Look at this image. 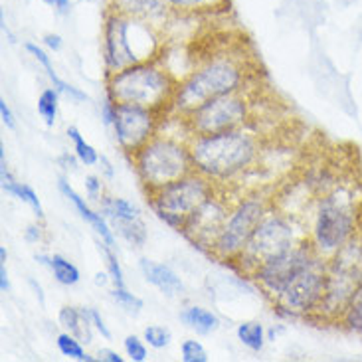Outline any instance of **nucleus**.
Here are the masks:
<instances>
[{"mask_svg":"<svg viewBox=\"0 0 362 362\" xmlns=\"http://www.w3.org/2000/svg\"><path fill=\"white\" fill-rule=\"evenodd\" d=\"M180 323L186 325L196 334H202V337H208V334L216 333L220 329L218 315L212 313L206 307H200V305H190V307L182 309L180 311Z\"/></svg>","mask_w":362,"mask_h":362,"instance_id":"nucleus-21","label":"nucleus"},{"mask_svg":"<svg viewBox=\"0 0 362 362\" xmlns=\"http://www.w3.org/2000/svg\"><path fill=\"white\" fill-rule=\"evenodd\" d=\"M301 240L297 238L293 220L281 212L269 210L264 220L259 222V226L255 228L254 235L245 244L242 254L235 257L234 264L245 275H252L267 259L291 250Z\"/></svg>","mask_w":362,"mask_h":362,"instance_id":"nucleus-9","label":"nucleus"},{"mask_svg":"<svg viewBox=\"0 0 362 362\" xmlns=\"http://www.w3.org/2000/svg\"><path fill=\"white\" fill-rule=\"evenodd\" d=\"M40 2L52 6V8L56 10L58 14H62V16L69 14V10H71V2H69V0H40Z\"/></svg>","mask_w":362,"mask_h":362,"instance_id":"nucleus-40","label":"nucleus"},{"mask_svg":"<svg viewBox=\"0 0 362 362\" xmlns=\"http://www.w3.org/2000/svg\"><path fill=\"white\" fill-rule=\"evenodd\" d=\"M250 68L242 56L216 54L192 69L185 79H180L170 103V111L186 115L204 101L224 93L244 91L250 81Z\"/></svg>","mask_w":362,"mask_h":362,"instance_id":"nucleus-2","label":"nucleus"},{"mask_svg":"<svg viewBox=\"0 0 362 362\" xmlns=\"http://www.w3.org/2000/svg\"><path fill=\"white\" fill-rule=\"evenodd\" d=\"M109 295H111V299H113L119 307H123V309L131 315H139L141 313V309L145 307L143 299L137 297L135 293H131L127 287H113V289L109 291Z\"/></svg>","mask_w":362,"mask_h":362,"instance_id":"nucleus-30","label":"nucleus"},{"mask_svg":"<svg viewBox=\"0 0 362 362\" xmlns=\"http://www.w3.org/2000/svg\"><path fill=\"white\" fill-rule=\"evenodd\" d=\"M107 95L115 103H131L155 109L158 113L170 111L178 81L157 59L139 62L105 76Z\"/></svg>","mask_w":362,"mask_h":362,"instance_id":"nucleus-3","label":"nucleus"},{"mask_svg":"<svg viewBox=\"0 0 362 362\" xmlns=\"http://www.w3.org/2000/svg\"><path fill=\"white\" fill-rule=\"evenodd\" d=\"M319 255L321 254L315 250L311 240H301L291 250H287L284 254L267 259L250 277L254 279L255 284L259 285V289L269 299L275 301L279 295L284 293L285 287L291 284L303 269H307L309 265L313 264Z\"/></svg>","mask_w":362,"mask_h":362,"instance_id":"nucleus-12","label":"nucleus"},{"mask_svg":"<svg viewBox=\"0 0 362 362\" xmlns=\"http://www.w3.org/2000/svg\"><path fill=\"white\" fill-rule=\"evenodd\" d=\"M113 232L131 247H143L147 244V224L141 220V218H135V220H123V222H115L111 224Z\"/></svg>","mask_w":362,"mask_h":362,"instance_id":"nucleus-25","label":"nucleus"},{"mask_svg":"<svg viewBox=\"0 0 362 362\" xmlns=\"http://www.w3.org/2000/svg\"><path fill=\"white\" fill-rule=\"evenodd\" d=\"M44 44L48 46L52 52H59V49L64 48V40L59 34H54V32H48V34H44Z\"/></svg>","mask_w":362,"mask_h":362,"instance_id":"nucleus-41","label":"nucleus"},{"mask_svg":"<svg viewBox=\"0 0 362 362\" xmlns=\"http://www.w3.org/2000/svg\"><path fill=\"white\" fill-rule=\"evenodd\" d=\"M99 250L103 252L105 255V264H107V274L111 277V284L113 287H125V279H123V269H121V265H119L117 254L113 252V247L107 245L103 240H98Z\"/></svg>","mask_w":362,"mask_h":362,"instance_id":"nucleus-32","label":"nucleus"},{"mask_svg":"<svg viewBox=\"0 0 362 362\" xmlns=\"http://www.w3.org/2000/svg\"><path fill=\"white\" fill-rule=\"evenodd\" d=\"M99 163L103 165V168H105V173H107V177H109V178L113 177V168H111V163H109L107 158L101 157V158H99Z\"/></svg>","mask_w":362,"mask_h":362,"instance_id":"nucleus-48","label":"nucleus"},{"mask_svg":"<svg viewBox=\"0 0 362 362\" xmlns=\"http://www.w3.org/2000/svg\"><path fill=\"white\" fill-rule=\"evenodd\" d=\"M0 119H2V123H4V127L6 129H16L14 113H12V109H10V105L4 99H0Z\"/></svg>","mask_w":362,"mask_h":362,"instance_id":"nucleus-39","label":"nucleus"},{"mask_svg":"<svg viewBox=\"0 0 362 362\" xmlns=\"http://www.w3.org/2000/svg\"><path fill=\"white\" fill-rule=\"evenodd\" d=\"M26 240H28L30 244H38L40 240H42V228L38 224H30L26 228Z\"/></svg>","mask_w":362,"mask_h":362,"instance_id":"nucleus-43","label":"nucleus"},{"mask_svg":"<svg viewBox=\"0 0 362 362\" xmlns=\"http://www.w3.org/2000/svg\"><path fill=\"white\" fill-rule=\"evenodd\" d=\"M58 321L66 333L74 334L83 344L93 343V321L89 315V307H71L66 305L58 313Z\"/></svg>","mask_w":362,"mask_h":362,"instance_id":"nucleus-18","label":"nucleus"},{"mask_svg":"<svg viewBox=\"0 0 362 362\" xmlns=\"http://www.w3.org/2000/svg\"><path fill=\"white\" fill-rule=\"evenodd\" d=\"M24 48H26V52H28L30 56L36 59L40 66L44 68L46 76H48V79L52 81V86L58 89L62 95L74 99V101H89V95L86 93V91H81L79 88H76V86H71V83H68V81H64V79L59 78L58 74H56V69H54V64H52L49 56L44 52V49L40 48L38 44H34V42H26V44H24Z\"/></svg>","mask_w":362,"mask_h":362,"instance_id":"nucleus-20","label":"nucleus"},{"mask_svg":"<svg viewBox=\"0 0 362 362\" xmlns=\"http://www.w3.org/2000/svg\"><path fill=\"white\" fill-rule=\"evenodd\" d=\"M59 93L56 88H46L38 98V113L40 117L44 119L46 127H54L56 119H58V107H59Z\"/></svg>","mask_w":362,"mask_h":362,"instance_id":"nucleus-28","label":"nucleus"},{"mask_svg":"<svg viewBox=\"0 0 362 362\" xmlns=\"http://www.w3.org/2000/svg\"><path fill=\"white\" fill-rule=\"evenodd\" d=\"M180 358L185 362H208V353H206L204 344L196 339H186L180 344Z\"/></svg>","mask_w":362,"mask_h":362,"instance_id":"nucleus-33","label":"nucleus"},{"mask_svg":"<svg viewBox=\"0 0 362 362\" xmlns=\"http://www.w3.org/2000/svg\"><path fill=\"white\" fill-rule=\"evenodd\" d=\"M339 321L346 331L362 337V279L351 295V299L344 305L343 313L339 315Z\"/></svg>","mask_w":362,"mask_h":362,"instance_id":"nucleus-24","label":"nucleus"},{"mask_svg":"<svg viewBox=\"0 0 362 362\" xmlns=\"http://www.w3.org/2000/svg\"><path fill=\"white\" fill-rule=\"evenodd\" d=\"M68 139L74 143V155L78 158L81 165L86 167H95L99 163V153L95 151L93 145H89L88 141L83 139V135L79 133L78 127H69L68 129Z\"/></svg>","mask_w":362,"mask_h":362,"instance_id":"nucleus-27","label":"nucleus"},{"mask_svg":"<svg viewBox=\"0 0 362 362\" xmlns=\"http://www.w3.org/2000/svg\"><path fill=\"white\" fill-rule=\"evenodd\" d=\"M59 163H62V165H66L64 168H69V170H78V167H76V160H74V157H69V155H64V157L59 158Z\"/></svg>","mask_w":362,"mask_h":362,"instance_id":"nucleus-45","label":"nucleus"},{"mask_svg":"<svg viewBox=\"0 0 362 362\" xmlns=\"http://www.w3.org/2000/svg\"><path fill=\"white\" fill-rule=\"evenodd\" d=\"M170 10H177V12H196V10L208 8L216 4L218 0H163Z\"/></svg>","mask_w":362,"mask_h":362,"instance_id":"nucleus-35","label":"nucleus"},{"mask_svg":"<svg viewBox=\"0 0 362 362\" xmlns=\"http://www.w3.org/2000/svg\"><path fill=\"white\" fill-rule=\"evenodd\" d=\"M252 117V101L244 91L224 93L204 101L186 115H180L188 137L192 135H212L232 129H242Z\"/></svg>","mask_w":362,"mask_h":362,"instance_id":"nucleus-7","label":"nucleus"},{"mask_svg":"<svg viewBox=\"0 0 362 362\" xmlns=\"http://www.w3.org/2000/svg\"><path fill=\"white\" fill-rule=\"evenodd\" d=\"M6 257H8V254H6V247L2 245V247H0V264H6Z\"/></svg>","mask_w":362,"mask_h":362,"instance_id":"nucleus-49","label":"nucleus"},{"mask_svg":"<svg viewBox=\"0 0 362 362\" xmlns=\"http://www.w3.org/2000/svg\"><path fill=\"white\" fill-rule=\"evenodd\" d=\"M98 361L103 362H123L125 358L117 353V351H111V349H101L98 353Z\"/></svg>","mask_w":362,"mask_h":362,"instance_id":"nucleus-42","label":"nucleus"},{"mask_svg":"<svg viewBox=\"0 0 362 362\" xmlns=\"http://www.w3.org/2000/svg\"><path fill=\"white\" fill-rule=\"evenodd\" d=\"M230 204H226V200L220 194H214L210 200H206L204 204L198 206L192 214L185 220V224L180 228V232L192 242L210 252V247L214 244V240L220 234L226 218L230 214Z\"/></svg>","mask_w":362,"mask_h":362,"instance_id":"nucleus-14","label":"nucleus"},{"mask_svg":"<svg viewBox=\"0 0 362 362\" xmlns=\"http://www.w3.org/2000/svg\"><path fill=\"white\" fill-rule=\"evenodd\" d=\"M30 285L34 287V291H36V297L40 299V303H44V293H42V287H40V284H36L34 279H30Z\"/></svg>","mask_w":362,"mask_h":362,"instance_id":"nucleus-47","label":"nucleus"},{"mask_svg":"<svg viewBox=\"0 0 362 362\" xmlns=\"http://www.w3.org/2000/svg\"><path fill=\"white\" fill-rule=\"evenodd\" d=\"M99 111H101V121H103V125H105V127H111V125H113V119H115V113H117V103L107 95V98L103 99Z\"/></svg>","mask_w":362,"mask_h":362,"instance_id":"nucleus-37","label":"nucleus"},{"mask_svg":"<svg viewBox=\"0 0 362 362\" xmlns=\"http://www.w3.org/2000/svg\"><path fill=\"white\" fill-rule=\"evenodd\" d=\"M86 192H88L89 200L101 202V198H103V180L95 177V175L86 177Z\"/></svg>","mask_w":362,"mask_h":362,"instance_id":"nucleus-36","label":"nucleus"},{"mask_svg":"<svg viewBox=\"0 0 362 362\" xmlns=\"http://www.w3.org/2000/svg\"><path fill=\"white\" fill-rule=\"evenodd\" d=\"M269 212V200L262 194L242 198L235 206H232L230 214L226 218L220 234L210 247V254L224 264H234L235 257L242 254L245 244L254 235L255 228Z\"/></svg>","mask_w":362,"mask_h":362,"instance_id":"nucleus-10","label":"nucleus"},{"mask_svg":"<svg viewBox=\"0 0 362 362\" xmlns=\"http://www.w3.org/2000/svg\"><path fill=\"white\" fill-rule=\"evenodd\" d=\"M99 212L105 216L111 224L141 218V210L137 206L125 200V198H117V196H103L99 202Z\"/></svg>","mask_w":362,"mask_h":362,"instance_id":"nucleus-23","label":"nucleus"},{"mask_svg":"<svg viewBox=\"0 0 362 362\" xmlns=\"http://www.w3.org/2000/svg\"><path fill=\"white\" fill-rule=\"evenodd\" d=\"M36 262H40L42 265H46L49 272H52V275H54V279H56L58 284L66 285V287H71V285L79 284V279H81L78 265L71 264V262L66 259L64 255L40 254L36 255Z\"/></svg>","mask_w":362,"mask_h":362,"instance_id":"nucleus-22","label":"nucleus"},{"mask_svg":"<svg viewBox=\"0 0 362 362\" xmlns=\"http://www.w3.org/2000/svg\"><path fill=\"white\" fill-rule=\"evenodd\" d=\"M238 341L244 344L245 349H250L252 353H262L265 344V327L259 321H244L238 325L235 329Z\"/></svg>","mask_w":362,"mask_h":362,"instance_id":"nucleus-26","label":"nucleus"},{"mask_svg":"<svg viewBox=\"0 0 362 362\" xmlns=\"http://www.w3.org/2000/svg\"><path fill=\"white\" fill-rule=\"evenodd\" d=\"M123 349H125V354H127L129 358L133 362H145L148 356L147 351V343H145V339L141 341L137 334H129L125 337V341H123Z\"/></svg>","mask_w":362,"mask_h":362,"instance_id":"nucleus-34","label":"nucleus"},{"mask_svg":"<svg viewBox=\"0 0 362 362\" xmlns=\"http://www.w3.org/2000/svg\"><path fill=\"white\" fill-rule=\"evenodd\" d=\"M163 113L155 109L131 105V103H117V113L113 119V133L115 141L123 153L135 155L143 145H147L151 139L158 133Z\"/></svg>","mask_w":362,"mask_h":362,"instance_id":"nucleus-13","label":"nucleus"},{"mask_svg":"<svg viewBox=\"0 0 362 362\" xmlns=\"http://www.w3.org/2000/svg\"><path fill=\"white\" fill-rule=\"evenodd\" d=\"M0 186L6 194L14 196L22 200L24 204H28L34 214L38 216V220H44V208L40 204V198L36 194V190L32 186L18 182L16 178L10 175L8 165H6V158H4V147H0Z\"/></svg>","mask_w":362,"mask_h":362,"instance_id":"nucleus-19","label":"nucleus"},{"mask_svg":"<svg viewBox=\"0 0 362 362\" xmlns=\"http://www.w3.org/2000/svg\"><path fill=\"white\" fill-rule=\"evenodd\" d=\"M58 186H59V192L66 196L71 204L76 206V210L79 212V216H81V218H83V220H86L93 230H95V234L99 235V240H103L107 245L115 247L117 240H115V232H113V228L107 224V218L101 214L99 210H93V208L86 202V198H81V196L71 188V185H69L68 178L66 177L58 178Z\"/></svg>","mask_w":362,"mask_h":362,"instance_id":"nucleus-15","label":"nucleus"},{"mask_svg":"<svg viewBox=\"0 0 362 362\" xmlns=\"http://www.w3.org/2000/svg\"><path fill=\"white\" fill-rule=\"evenodd\" d=\"M188 148L196 173L216 185L232 182L254 167L262 153L259 139L247 129H232L212 135L188 137Z\"/></svg>","mask_w":362,"mask_h":362,"instance_id":"nucleus-1","label":"nucleus"},{"mask_svg":"<svg viewBox=\"0 0 362 362\" xmlns=\"http://www.w3.org/2000/svg\"><path fill=\"white\" fill-rule=\"evenodd\" d=\"M354 228L356 218L351 202L339 192L325 196L315 212L311 244L323 257L333 259L353 240Z\"/></svg>","mask_w":362,"mask_h":362,"instance_id":"nucleus-8","label":"nucleus"},{"mask_svg":"<svg viewBox=\"0 0 362 362\" xmlns=\"http://www.w3.org/2000/svg\"><path fill=\"white\" fill-rule=\"evenodd\" d=\"M331 262L319 255L313 264L295 277L274 303L291 315L319 313L329 291Z\"/></svg>","mask_w":362,"mask_h":362,"instance_id":"nucleus-11","label":"nucleus"},{"mask_svg":"<svg viewBox=\"0 0 362 362\" xmlns=\"http://www.w3.org/2000/svg\"><path fill=\"white\" fill-rule=\"evenodd\" d=\"M141 274L145 277V281L151 284L153 287H157L160 293H165L167 297H175V295L185 291V284L178 277V274L167 264H158L153 262L148 257H141L139 262Z\"/></svg>","mask_w":362,"mask_h":362,"instance_id":"nucleus-17","label":"nucleus"},{"mask_svg":"<svg viewBox=\"0 0 362 362\" xmlns=\"http://www.w3.org/2000/svg\"><path fill=\"white\" fill-rule=\"evenodd\" d=\"M143 339L151 349L163 351L173 343V333H170V329L163 327V325H148L147 329L143 331Z\"/></svg>","mask_w":362,"mask_h":362,"instance_id":"nucleus-31","label":"nucleus"},{"mask_svg":"<svg viewBox=\"0 0 362 362\" xmlns=\"http://www.w3.org/2000/svg\"><path fill=\"white\" fill-rule=\"evenodd\" d=\"M109 8L143 20L155 28H160L170 14V8L163 0H109Z\"/></svg>","mask_w":362,"mask_h":362,"instance_id":"nucleus-16","label":"nucleus"},{"mask_svg":"<svg viewBox=\"0 0 362 362\" xmlns=\"http://www.w3.org/2000/svg\"><path fill=\"white\" fill-rule=\"evenodd\" d=\"M107 281H111V277H109L107 272H103V274L95 275V284H98V285H105Z\"/></svg>","mask_w":362,"mask_h":362,"instance_id":"nucleus-46","label":"nucleus"},{"mask_svg":"<svg viewBox=\"0 0 362 362\" xmlns=\"http://www.w3.org/2000/svg\"><path fill=\"white\" fill-rule=\"evenodd\" d=\"M0 289H2V293H8L10 291V279L6 264H0Z\"/></svg>","mask_w":362,"mask_h":362,"instance_id":"nucleus-44","label":"nucleus"},{"mask_svg":"<svg viewBox=\"0 0 362 362\" xmlns=\"http://www.w3.org/2000/svg\"><path fill=\"white\" fill-rule=\"evenodd\" d=\"M214 194H218L214 180L192 170L170 185L148 192V202L165 224L180 232L186 218Z\"/></svg>","mask_w":362,"mask_h":362,"instance_id":"nucleus-6","label":"nucleus"},{"mask_svg":"<svg viewBox=\"0 0 362 362\" xmlns=\"http://www.w3.org/2000/svg\"><path fill=\"white\" fill-rule=\"evenodd\" d=\"M158 52H160L158 28L143 20L131 18L123 12L107 8L103 22L105 76L139 62L157 59Z\"/></svg>","mask_w":362,"mask_h":362,"instance_id":"nucleus-4","label":"nucleus"},{"mask_svg":"<svg viewBox=\"0 0 362 362\" xmlns=\"http://www.w3.org/2000/svg\"><path fill=\"white\" fill-rule=\"evenodd\" d=\"M131 158L139 180L143 182L147 192L170 185L194 170L190 148H188V137L180 141L177 137L157 133Z\"/></svg>","mask_w":362,"mask_h":362,"instance_id":"nucleus-5","label":"nucleus"},{"mask_svg":"<svg viewBox=\"0 0 362 362\" xmlns=\"http://www.w3.org/2000/svg\"><path fill=\"white\" fill-rule=\"evenodd\" d=\"M56 344H58V351L64 356H68V358H74V361L79 362H93L98 361V356H91V354L86 353V349H83V343L76 339L74 334L69 333H59L58 339H56Z\"/></svg>","mask_w":362,"mask_h":362,"instance_id":"nucleus-29","label":"nucleus"},{"mask_svg":"<svg viewBox=\"0 0 362 362\" xmlns=\"http://www.w3.org/2000/svg\"><path fill=\"white\" fill-rule=\"evenodd\" d=\"M89 315H91V321H93V327H95V331H98L103 339H111V331H109V327L103 321V317L99 315L98 309H93V307H89Z\"/></svg>","mask_w":362,"mask_h":362,"instance_id":"nucleus-38","label":"nucleus"}]
</instances>
